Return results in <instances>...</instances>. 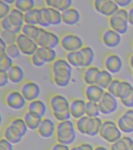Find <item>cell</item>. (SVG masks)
<instances>
[{"instance_id": "6da1fadb", "label": "cell", "mask_w": 133, "mask_h": 150, "mask_svg": "<svg viewBox=\"0 0 133 150\" xmlns=\"http://www.w3.org/2000/svg\"><path fill=\"white\" fill-rule=\"evenodd\" d=\"M51 79L60 88L68 87L72 79V66L65 58L58 57L51 64Z\"/></svg>"}, {"instance_id": "7a4b0ae2", "label": "cell", "mask_w": 133, "mask_h": 150, "mask_svg": "<svg viewBox=\"0 0 133 150\" xmlns=\"http://www.w3.org/2000/svg\"><path fill=\"white\" fill-rule=\"evenodd\" d=\"M77 131L75 122L71 120L58 122L54 137L56 142L70 146L76 140Z\"/></svg>"}, {"instance_id": "3957f363", "label": "cell", "mask_w": 133, "mask_h": 150, "mask_svg": "<svg viewBox=\"0 0 133 150\" xmlns=\"http://www.w3.org/2000/svg\"><path fill=\"white\" fill-rule=\"evenodd\" d=\"M103 120L100 117H90L85 115L75 122L76 129L80 134L94 137L101 131Z\"/></svg>"}, {"instance_id": "277c9868", "label": "cell", "mask_w": 133, "mask_h": 150, "mask_svg": "<svg viewBox=\"0 0 133 150\" xmlns=\"http://www.w3.org/2000/svg\"><path fill=\"white\" fill-rule=\"evenodd\" d=\"M110 28L121 35L127 33L129 28L128 12L125 8H120L114 15L108 18Z\"/></svg>"}, {"instance_id": "5b68a950", "label": "cell", "mask_w": 133, "mask_h": 150, "mask_svg": "<svg viewBox=\"0 0 133 150\" xmlns=\"http://www.w3.org/2000/svg\"><path fill=\"white\" fill-rule=\"evenodd\" d=\"M99 136L103 140L112 144L121 138L122 134L116 122L106 120H103Z\"/></svg>"}, {"instance_id": "8992f818", "label": "cell", "mask_w": 133, "mask_h": 150, "mask_svg": "<svg viewBox=\"0 0 133 150\" xmlns=\"http://www.w3.org/2000/svg\"><path fill=\"white\" fill-rule=\"evenodd\" d=\"M115 96L128 108L133 107V86L125 80L120 79Z\"/></svg>"}, {"instance_id": "52a82bcc", "label": "cell", "mask_w": 133, "mask_h": 150, "mask_svg": "<svg viewBox=\"0 0 133 150\" xmlns=\"http://www.w3.org/2000/svg\"><path fill=\"white\" fill-rule=\"evenodd\" d=\"M3 101L5 105L10 109L20 110L26 108L28 102L19 90H9L5 93Z\"/></svg>"}, {"instance_id": "ba28073f", "label": "cell", "mask_w": 133, "mask_h": 150, "mask_svg": "<svg viewBox=\"0 0 133 150\" xmlns=\"http://www.w3.org/2000/svg\"><path fill=\"white\" fill-rule=\"evenodd\" d=\"M60 45L67 53L79 51L85 45L82 38L73 33H65L60 37Z\"/></svg>"}, {"instance_id": "9c48e42d", "label": "cell", "mask_w": 133, "mask_h": 150, "mask_svg": "<svg viewBox=\"0 0 133 150\" xmlns=\"http://www.w3.org/2000/svg\"><path fill=\"white\" fill-rule=\"evenodd\" d=\"M48 105L51 115L65 112L69 110L70 101L63 94L53 93L48 99Z\"/></svg>"}, {"instance_id": "30bf717a", "label": "cell", "mask_w": 133, "mask_h": 150, "mask_svg": "<svg viewBox=\"0 0 133 150\" xmlns=\"http://www.w3.org/2000/svg\"><path fill=\"white\" fill-rule=\"evenodd\" d=\"M16 44L21 52V54L29 57L35 53L39 47L35 41L21 33L17 35Z\"/></svg>"}, {"instance_id": "8fae6325", "label": "cell", "mask_w": 133, "mask_h": 150, "mask_svg": "<svg viewBox=\"0 0 133 150\" xmlns=\"http://www.w3.org/2000/svg\"><path fill=\"white\" fill-rule=\"evenodd\" d=\"M19 91L28 102L39 99L41 94V89L37 82L26 80L20 86Z\"/></svg>"}, {"instance_id": "7c38bea8", "label": "cell", "mask_w": 133, "mask_h": 150, "mask_svg": "<svg viewBox=\"0 0 133 150\" xmlns=\"http://www.w3.org/2000/svg\"><path fill=\"white\" fill-rule=\"evenodd\" d=\"M92 5L96 12L108 18L114 15L120 8L115 1L112 0H94Z\"/></svg>"}, {"instance_id": "4fadbf2b", "label": "cell", "mask_w": 133, "mask_h": 150, "mask_svg": "<svg viewBox=\"0 0 133 150\" xmlns=\"http://www.w3.org/2000/svg\"><path fill=\"white\" fill-rule=\"evenodd\" d=\"M98 105L101 114L105 115L114 113L119 107L117 98L107 91L98 102Z\"/></svg>"}, {"instance_id": "5bb4252c", "label": "cell", "mask_w": 133, "mask_h": 150, "mask_svg": "<svg viewBox=\"0 0 133 150\" xmlns=\"http://www.w3.org/2000/svg\"><path fill=\"white\" fill-rule=\"evenodd\" d=\"M36 42L39 47L55 49L60 45V37L44 28Z\"/></svg>"}, {"instance_id": "9a60e30c", "label": "cell", "mask_w": 133, "mask_h": 150, "mask_svg": "<svg viewBox=\"0 0 133 150\" xmlns=\"http://www.w3.org/2000/svg\"><path fill=\"white\" fill-rule=\"evenodd\" d=\"M103 65L106 70L111 74H116L121 71L123 67V62L118 54L109 53L103 59Z\"/></svg>"}, {"instance_id": "2e32d148", "label": "cell", "mask_w": 133, "mask_h": 150, "mask_svg": "<svg viewBox=\"0 0 133 150\" xmlns=\"http://www.w3.org/2000/svg\"><path fill=\"white\" fill-rule=\"evenodd\" d=\"M101 39L103 44L109 48H115L121 43V35L111 28H106L101 33Z\"/></svg>"}, {"instance_id": "e0dca14e", "label": "cell", "mask_w": 133, "mask_h": 150, "mask_svg": "<svg viewBox=\"0 0 133 150\" xmlns=\"http://www.w3.org/2000/svg\"><path fill=\"white\" fill-rule=\"evenodd\" d=\"M56 124L53 120L44 117L42 120L37 132L42 138L49 139L55 137Z\"/></svg>"}, {"instance_id": "ac0fdd59", "label": "cell", "mask_w": 133, "mask_h": 150, "mask_svg": "<svg viewBox=\"0 0 133 150\" xmlns=\"http://www.w3.org/2000/svg\"><path fill=\"white\" fill-rule=\"evenodd\" d=\"M117 124L121 131L129 133L133 131V109L128 108L118 116Z\"/></svg>"}, {"instance_id": "d6986e66", "label": "cell", "mask_w": 133, "mask_h": 150, "mask_svg": "<svg viewBox=\"0 0 133 150\" xmlns=\"http://www.w3.org/2000/svg\"><path fill=\"white\" fill-rule=\"evenodd\" d=\"M106 91L97 84H91L87 85L85 87L83 93L87 101L98 103L102 98Z\"/></svg>"}, {"instance_id": "ffe728a7", "label": "cell", "mask_w": 133, "mask_h": 150, "mask_svg": "<svg viewBox=\"0 0 133 150\" xmlns=\"http://www.w3.org/2000/svg\"><path fill=\"white\" fill-rule=\"evenodd\" d=\"M87 101L80 98H72L70 101L69 111L72 118L75 120L85 115Z\"/></svg>"}, {"instance_id": "44dd1931", "label": "cell", "mask_w": 133, "mask_h": 150, "mask_svg": "<svg viewBox=\"0 0 133 150\" xmlns=\"http://www.w3.org/2000/svg\"><path fill=\"white\" fill-rule=\"evenodd\" d=\"M26 110L37 115L42 118H44L47 112V106L44 102L37 99L28 102Z\"/></svg>"}, {"instance_id": "7402d4cb", "label": "cell", "mask_w": 133, "mask_h": 150, "mask_svg": "<svg viewBox=\"0 0 133 150\" xmlns=\"http://www.w3.org/2000/svg\"><path fill=\"white\" fill-rule=\"evenodd\" d=\"M63 23L68 26H75L79 23L81 15L78 9L71 7L61 13Z\"/></svg>"}, {"instance_id": "603a6c76", "label": "cell", "mask_w": 133, "mask_h": 150, "mask_svg": "<svg viewBox=\"0 0 133 150\" xmlns=\"http://www.w3.org/2000/svg\"><path fill=\"white\" fill-rule=\"evenodd\" d=\"M41 7L45 17L50 26H58L63 22L61 12L46 6Z\"/></svg>"}, {"instance_id": "cb8c5ba5", "label": "cell", "mask_w": 133, "mask_h": 150, "mask_svg": "<svg viewBox=\"0 0 133 150\" xmlns=\"http://www.w3.org/2000/svg\"><path fill=\"white\" fill-rule=\"evenodd\" d=\"M3 138L12 143L17 144L20 143L23 137L16 129L8 124L5 127L2 131Z\"/></svg>"}, {"instance_id": "d4e9b609", "label": "cell", "mask_w": 133, "mask_h": 150, "mask_svg": "<svg viewBox=\"0 0 133 150\" xmlns=\"http://www.w3.org/2000/svg\"><path fill=\"white\" fill-rule=\"evenodd\" d=\"M10 82L15 84H21L25 81V74L20 66L14 64L7 72Z\"/></svg>"}, {"instance_id": "484cf974", "label": "cell", "mask_w": 133, "mask_h": 150, "mask_svg": "<svg viewBox=\"0 0 133 150\" xmlns=\"http://www.w3.org/2000/svg\"><path fill=\"white\" fill-rule=\"evenodd\" d=\"M101 69L91 65L84 68L82 73V79L87 85L96 84V79L98 72Z\"/></svg>"}, {"instance_id": "4316f807", "label": "cell", "mask_w": 133, "mask_h": 150, "mask_svg": "<svg viewBox=\"0 0 133 150\" xmlns=\"http://www.w3.org/2000/svg\"><path fill=\"white\" fill-rule=\"evenodd\" d=\"M65 59L72 67L84 68V57L80 50L77 51L67 53Z\"/></svg>"}, {"instance_id": "83f0119b", "label": "cell", "mask_w": 133, "mask_h": 150, "mask_svg": "<svg viewBox=\"0 0 133 150\" xmlns=\"http://www.w3.org/2000/svg\"><path fill=\"white\" fill-rule=\"evenodd\" d=\"M113 79L112 74L108 71L101 69L96 77V84L106 90Z\"/></svg>"}, {"instance_id": "f1b7e54d", "label": "cell", "mask_w": 133, "mask_h": 150, "mask_svg": "<svg viewBox=\"0 0 133 150\" xmlns=\"http://www.w3.org/2000/svg\"><path fill=\"white\" fill-rule=\"evenodd\" d=\"M28 129L32 131H37L43 118L26 110L23 116Z\"/></svg>"}, {"instance_id": "f546056e", "label": "cell", "mask_w": 133, "mask_h": 150, "mask_svg": "<svg viewBox=\"0 0 133 150\" xmlns=\"http://www.w3.org/2000/svg\"><path fill=\"white\" fill-rule=\"evenodd\" d=\"M7 18L13 26L19 29H21L23 25L25 24L24 13L15 7H13L12 11L8 15Z\"/></svg>"}, {"instance_id": "4dcf8cb0", "label": "cell", "mask_w": 133, "mask_h": 150, "mask_svg": "<svg viewBox=\"0 0 133 150\" xmlns=\"http://www.w3.org/2000/svg\"><path fill=\"white\" fill-rule=\"evenodd\" d=\"M72 0H47L45 1V4L46 6L53 8L61 13L72 7Z\"/></svg>"}, {"instance_id": "1f68e13d", "label": "cell", "mask_w": 133, "mask_h": 150, "mask_svg": "<svg viewBox=\"0 0 133 150\" xmlns=\"http://www.w3.org/2000/svg\"><path fill=\"white\" fill-rule=\"evenodd\" d=\"M36 53L46 64L52 63L57 59V54L55 49L39 47Z\"/></svg>"}, {"instance_id": "d6a6232c", "label": "cell", "mask_w": 133, "mask_h": 150, "mask_svg": "<svg viewBox=\"0 0 133 150\" xmlns=\"http://www.w3.org/2000/svg\"><path fill=\"white\" fill-rule=\"evenodd\" d=\"M44 29L39 26L25 24L22 27L21 33L36 41Z\"/></svg>"}, {"instance_id": "836d02e7", "label": "cell", "mask_w": 133, "mask_h": 150, "mask_svg": "<svg viewBox=\"0 0 133 150\" xmlns=\"http://www.w3.org/2000/svg\"><path fill=\"white\" fill-rule=\"evenodd\" d=\"M133 146V141L128 137H122L121 138L111 144L109 150H131Z\"/></svg>"}, {"instance_id": "e575fe53", "label": "cell", "mask_w": 133, "mask_h": 150, "mask_svg": "<svg viewBox=\"0 0 133 150\" xmlns=\"http://www.w3.org/2000/svg\"><path fill=\"white\" fill-rule=\"evenodd\" d=\"M41 13V7H35L30 11L24 13L25 24L31 25H39Z\"/></svg>"}, {"instance_id": "d590c367", "label": "cell", "mask_w": 133, "mask_h": 150, "mask_svg": "<svg viewBox=\"0 0 133 150\" xmlns=\"http://www.w3.org/2000/svg\"><path fill=\"white\" fill-rule=\"evenodd\" d=\"M8 124L17 129L23 138L28 133L29 129L23 117H14L11 120Z\"/></svg>"}, {"instance_id": "8d00e7d4", "label": "cell", "mask_w": 133, "mask_h": 150, "mask_svg": "<svg viewBox=\"0 0 133 150\" xmlns=\"http://www.w3.org/2000/svg\"><path fill=\"white\" fill-rule=\"evenodd\" d=\"M80 50L84 57V68L92 65L95 59V53L93 48L89 45H84Z\"/></svg>"}, {"instance_id": "74e56055", "label": "cell", "mask_w": 133, "mask_h": 150, "mask_svg": "<svg viewBox=\"0 0 133 150\" xmlns=\"http://www.w3.org/2000/svg\"><path fill=\"white\" fill-rule=\"evenodd\" d=\"M13 7L26 13L35 8V2L33 0H15Z\"/></svg>"}, {"instance_id": "f35d334b", "label": "cell", "mask_w": 133, "mask_h": 150, "mask_svg": "<svg viewBox=\"0 0 133 150\" xmlns=\"http://www.w3.org/2000/svg\"><path fill=\"white\" fill-rule=\"evenodd\" d=\"M14 65L13 59L6 53L0 54V72L7 73Z\"/></svg>"}, {"instance_id": "ab89813d", "label": "cell", "mask_w": 133, "mask_h": 150, "mask_svg": "<svg viewBox=\"0 0 133 150\" xmlns=\"http://www.w3.org/2000/svg\"><path fill=\"white\" fill-rule=\"evenodd\" d=\"M101 114L98 103L87 101L85 115L90 117H99Z\"/></svg>"}, {"instance_id": "60d3db41", "label": "cell", "mask_w": 133, "mask_h": 150, "mask_svg": "<svg viewBox=\"0 0 133 150\" xmlns=\"http://www.w3.org/2000/svg\"><path fill=\"white\" fill-rule=\"evenodd\" d=\"M17 35L15 33H12L8 31L4 30L1 29L0 37L7 45H12L16 43Z\"/></svg>"}, {"instance_id": "b9f144b4", "label": "cell", "mask_w": 133, "mask_h": 150, "mask_svg": "<svg viewBox=\"0 0 133 150\" xmlns=\"http://www.w3.org/2000/svg\"><path fill=\"white\" fill-rule=\"evenodd\" d=\"M1 29L2 30L11 31L16 33L17 35L21 32V29L16 28L13 26V25L9 21L7 17L1 19Z\"/></svg>"}, {"instance_id": "7bdbcfd3", "label": "cell", "mask_w": 133, "mask_h": 150, "mask_svg": "<svg viewBox=\"0 0 133 150\" xmlns=\"http://www.w3.org/2000/svg\"><path fill=\"white\" fill-rule=\"evenodd\" d=\"M5 53L13 59H18L22 54L16 43L8 45Z\"/></svg>"}, {"instance_id": "ee69618b", "label": "cell", "mask_w": 133, "mask_h": 150, "mask_svg": "<svg viewBox=\"0 0 133 150\" xmlns=\"http://www.w3.org/2000/svg\"><path fill=\"white\" fill-rule=\"evenodd\" d=\"M12 6L5 2L3 0L0 1V18L1 19L8 16L12 11Z\"/></svg>"}, {"instance_id": "f6af8a7d", "label": "cell", "mask_w": 133, "mask_h": 150, "mask_svg": "<svg viewBox=\"0 0 133 150\" xmlns=\"http://www.w3.org/2000/svg\"><path fill=\"white\" fill-rule=\"evenodd\" d=\"M29 59L33 65L37 67H42L46 64L36 53L29 57Z\"/></svg>"}, {"instance_id": "bcb514c9", "label": "cell", "mask_w": 133, "mask_h": 150, "mask_svg": "<svg viewBox=\"0 0 133 150\" xmlns=\"http://www.w3.org/2000/svg\"><path fill=\"white\" fill-rule=\"evenodd\" d=\"M93 145L88 142H81L70 147V150H93Z\"/></svg>"}, {"instance_id": "7dc6e473", "label": "cell", "mask_w": 133, "mask_h": 150, "mask_svg": "<svg viewBox=\"0 0 133 150\" xmlns=\"http://www.w3.org/2000/svg\"><path fill=\"white\" fill-rule=\"evenodd\" d=\"M0 150H14V144L2 137L0 139Z\"/></svg>"}, {"instance_id": "c3c4849f", "label": "cell", "mask_w": 133, "mask_h": 150, "mask_svg": "<svg viewBox=\"0 0 133 150\" xmlns=\"http://www.w3.org/2000/svg\"><path fill=\"white\" fill-rule=\"evenodd\" d=\"M70 146L56 142L51 144L48 150H70Z\"/></svg>"}, {"instance_id": "681fc988", "label": "cell", "mask_w": 133, "mask_h": 150, "mask_svg": "<svg viewBox=\"0 0 133 150\" xmlns=\"http://www.w3.org/2000/svg\"><path fill=\"white\" fill-rule=\"evenodd\" d=\"M115 1L120 8L125 9L128 8L133 3L132 0H116Z\"/></svg>"}, {"instance_id": "f907efd6", "label": "cell", "mask_w": 133, "mask_h": 150, "mask_svg": "<svg viewBox=\"0 0 133 150\" xmlns=\"http://www.w3.org/2000/svg\"><path fill=\"white\" fill-rule=\"evenodd\" d=\"M10 82L7 73L0 72V87H6Z\"/></svg>"}, {"instance_id": "816d5d0a", "label": "cell", "mask_w": 133, "mask_h": 150, "mask_svg": "<svg viewBox=\"0 0 133 150\" xmlns=\"http://www.w3.org/2000/svg\"><path fill=\"white\" fill-rule=\"evenodd\" d=\"M128 12L129 23L133 26V4L127 8Z\"/></svg>"}, {"instance_id": "f5cc1de1", "label": "cell", "mask_w": 133, "mask_h": 150, "mask_svg": "<svg viewBox=\"0 0 133 150\" xmlns=\"http://www.w3.org/2000/svg\"><path fill=\"white\" fill-rule=\"evenodd\" d=\"M8 45L5 42L1 39L0 41V54L5 53V52L7 49Z\"/></svg>"}, {"instance_id": "db71d44e", "label": "cell", "mask_w": 133, "mask_h": 150, "mask_svg": "<svg viewBox=\"0 0 133 150\" xmlns=\"http://www.w3.org/2000/svg\"><path fill=\"white\" fill-rule=\"evenodd\" d=\"M127 61L131 70H133V52L129 54L127 57Z\"/></svg>"}, {"instance_id": "11a10c76", "label": "cell", "mask_w": 133, "mask_h": 150, "mask_svg": "<svg viewBox=\"0 0 133 150\" xmlns=\"http://www.w3.org/2000/svg\"><path fill=\"white\" fill-rule=\"evenodd\" d=\"M93 150H109L103 145H96L94 147Z\"/></svg>"}, {"instance_id": "9f6ffc18", "label": "cell", "mask_w": 133, "mask_h": 150, "mask_svg": "<svg viewBox=\"0 0 133 150\" xmlns=\"http://www.w3.org/2000/svg\"><path fill=\"white\" fill-rule=\"evenodd\" d=\"M6 3H7V4L9 5L10 6L13 7L14 6V3H15V1L14 0H3Z\"/></svg>"}, {"instance_id": "6f0895ef", "label": "cell", "mask_w": 133, "mask_h": 150, "mask_svg": "<svg viewBox=\"0 0 133 150\" xmlns=\"http://www.w3.org/2000/svg\"><path fill=\"white\" fill-rule=\"evenodd\" d=\"M132 49L133 50V40L132 41Z\"/></svg>"}, {"instance_id": "680465c9", "label": "cell", "mask_w": 133, "mask_h": 150, "mask_svg": "<svg viewBox=\"0 0 133 150\" xmlns=\"http://www.w3.org/2000/svg\"><path fill=\"white\" fill-rule=\"evenodd\" d=\"M131 74H132V76L133 77V70H131Z\"/></svg>"}]
</instances>
